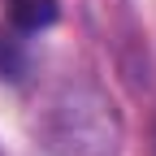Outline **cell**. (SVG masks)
<instances>
[{
  "mask_svg": "<svg viewBox=\"0 0 156 156\" xmlns=\"http://www.w3.org/2000/svg\"><path fill=\"white\" fill-rule=\"evenodd\" d=\"M48 139L61 156H117L113 104H104L95 91H65L52 104Z\"/></svg>",
  "mask_w": 156,
  "mask_h": 156,
  "instance_id": "cell-1",
  "label": "cell"
},
{
  "mask_svg": "<svg viewBox=\"0 0 156 156\" xmlns=\"http://www.w3.org/2000/svg\"><path fill=\"white\" fill-rule=\"evenodd\" d=\"M56 5H61V0H5L9 22H13L17 30H26V35L52 26V22H56Z\"/></svg>",
  "mask_w": 156,
  "mask_h": 156,
  "instance_id": "cell-2",
  "label": "cell"
}]
</instances>
